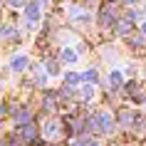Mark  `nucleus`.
I'll return each mask as SVG.
<instances>
[{
  "mask_svg": "<svg viewBox=\"0 0 146 146\" xmlns=\"http://www.w3.org/2000/svg\"><path fill=\"white\" fill-rule=\"evenodd\" d=\"M92 129H99L102 134H111L114 131V116L109 111H99L97 116H92Z\"/></svg>",
  "mask_w": 146,
  "mask_h": 146,
  "instance_id": "nucleus-1",
  "label": "nucleus"
},
{
  "mask_svg": "<svg viewBox=\"0 0 146 146\" xmlns=\"http://www.w3.org/2000/svg\"><path fill=\"white\" fill-rule=\"evenodd\" d=\"M57 134H60V121H54V119L45 121V126H42V136H45V139H54Z\"/></svg>",
  "mask_w": 146,
  "mask_h": 146,
  "instance_id": "nucleus-2",
  "label": "nucleus"
},
{
  "mask_svg": "<svg viewBox=\"0 0 146 146\" xmlns=\"http://www.w3.org/2000/svg\"><path fill=\"white\" fill-rule=\"evenodd\" d=\"M25 17H27V25H35L40 20V5L37 3H30V5L25 8Z\"/></svg>",
  "mask_w": 146,
  "mask_h": 146,
  "instance_id": "nucleus-3",
  "label": "nucleus"
},
{
  "mask_svg": "<svg viewBox=\"0 0 146 146\" xmlns=\"http://www.w3.org/2000/svg\"><path fill=\"white\" fill-rule=\"evenodd\" d=\"M27 57H25V54H17V57H13V60H10V69H13V72H23L25 67H27Z\"/></svg>",
  "mask_w": 146,
  "mask_h": 146,
  "instance_id": "nucleus-4",
  "label": "nucleus"
},
{
  "mask_svg": "<svg viewBox=\"0 0 146 146\" xmlns=\"http://www.w3.org/2000/svg\"><path fill=\"white\" fill-rule=\"evenodd\" d=\"M102 25H104V27H111V25H116V15H114V10H109V8L102 10Z\"/></svg>",
  "mask_w": 146,
  "mask_h": 146,
  "instance_id": "nucleus-5",
  "label": "nucleus"
},
{
  "mask_svg": "<svg viewBox=\"0 0 146 146\" xmlns=\"http://www.w3.org/2000/svg\"><path fill=\"white\" fill-rule=\"evenodd\" d=\"M77 57H79V54L74 52V50H69V47H64V50H62V62H64V64H72V62H77Z\"/></svg>",
  "mask_w": 146,
  "mask_h": 146,
  "instance_id": "nucleus-6",
  "label": "nucleus"
},
{
  "mask_svg": "<svg viewBox=\"0 0 146 146\" xmlns=\"http://www.w3.org/2000/svg\"><path fill=\"white\" fill-rule=\"evenodd\" d=\"M131 121H134V114H131L129 109H121L119 111V124L121 126H131Z\"/></svg>",
  "mask_w": 146,
  "mask_h": 146,
  "instance_id": "nucleus-7",
  "label": "nucleus"
},
{
  "mask_svg": "<svg viewBox=\"0 0 146 146\" xmlns=\"http://www.w3.org/2000/svg\"><path fill=\"white\" fill-rule=\"evenodd\" d=\"M0 35H3V40H15V37H17V32H15V27H13V25H3Z\"/></svg>",
  "mask_w": 146,
  "mask_h": 146,
  "instance_id": "nucleus-8",
  "label": "nucleus"
},
{
  "mask_svg": "<svg viewBox=\"0 0 146 146\" xmlns=\"http://www.w3.org/2000/svg\"><path fill=\"white\" fill-rule=\"evenodd\" d=\"M109 82H111V84H107V87L119 89V87H121V74H119V72H111V74H109Z\"/></svg>",
  "mask_w": 146,
  "mask_h": 146,
  "instance_id": "nucleus-9",
  "label": "nucleus"
},
{
  "mask_svg": "<svg viewBox=\"0 0 146 146\" xmlns=\"http://www.w3.org/2000/svg\"><path fill=\"white\" fill-rule=\"evenodd\" d=\"M79 79H82L79 74H74V72H69L67 77H64V82H67V87H77V84H79Z\"/></svg>",
  "mask_w": 146,
  "mask_h": 146,
  "instance_id": "nucleus-10",
  "label": "nucleus"
},
{
  "mask_svg": "<svg viewBox=\"0 0 146 146\" xmlns=\"http://www.w3.org/2000/svg\"><path fill=\"white\" fill-rule=\"evenodd\" d=\"M23 139H25V141H32V139H35V129H32L30 124H25V126H23Z\"/></svg>",
  "mask_w": 146,
  "mask_h": 146,
  "instance_id": "nucleus-11",
  "label": "nucleus"
},
{
  "mask_svg": "<svg viewBox=\"0 0 146 146\" xmlns=\"http://www.w3.org/2000/svg\"><path fill=\"white\" fill-rule=\"evenodd\" d=\"M45 72L50 74V77H54V74L60 72V67H57V62H45Z\"/></svg>",
  "mask_w": 146,
  "mask_h": 146,
  "instance_id": "nucleus-12",
  "label": "nucleus"
},
{
  "mask_svg": "<svg viewBox=\"0 0 146 146\" xmlns=\"http://www.w3.org/2000/svg\"><path fill=\"white\" fill-rule=\"evenodd\" d=\"M82 79H87L89 84H94V82H97V69H87L84 74H82Z\"/></svg>",
  "mask_w": 146,
  "mask_h": 146,
  "instance_id": "nucleus-13",
  "label": "nucleus"
},
{
  "mask_svg": "<svg viewBox=\"0 0 146 146\" xmlns=\"http://www.w3.org/2000/svg\"><path fill=\"white\" fill-rule=\"evenodd\" d=\"M116 25H119V27H116V30H119V35L131 32V23H126V20H121V23H116Z\"/></svg>",
  "mask_w": 146,
  "mask_h": 146,
  "instance_id": "nucleus-14",
  "label": "nucleus"
},
{
  "mask_svg": "<svg viewBox=\"0 0 146 146\" xmlns=\"http://www.w3.org/2000/svg\"><path fill=\"white\" fill-rule=\"evenodd\" d=\"M82 97H84V99H92V97H94V87H92V84H87L84 89H82Z\"/></svg>",
  "mask_w": 146,
  "mask_h": 146,
  "instance_id": "nucleus-15",
  "label": "nucleus"
},
{
  "mask_svg": "<svg viewBox=\"0 0 146 146\" xmlns=\"http://www.w3.org/2000/svg\"><path fill=\"white\" fill-rule=\"evenodd\" d=\"M10 8H25V0H8Z\"/></svg>",
  "mask_w": 146,
  "mask_h": 146,
  "instance_id": "nucleus-16",
  "label": "nucleus"
},
{
  "mask_svg": "<svg viewBox=\"0 0 146 146\" xmlns=\"http://www.w3.org/2000/svg\"><path fill=\"white\" fill-rule=\"evenodd\" d=\"M131 42H134V47H141V45H144V35H136Z\"/></svg>",
  "mask_w": 146,
  "mask_h": 146,
  "instance_id": "nucleus-17",
  "label": "nucleus"
},
{
  "mask_svg": "<svg viewBox=\"0 0 146 146\" xmlns=\"http://www.w3.org/2000/svg\"><path fill=\"white\" fill-rule=\"evenodd\" d=\"M69 146H89V141H72Z\"/></svg>",
  "mask_w": 146,
  "mask_h": 146,
  "instance_id": "nucleus-18",
  "label": "nucleus"
},
{
  "mask_svg": "<svg viewBox=\"0 0 146 146\" xmlns=\"http://www.w3.org/2000/svg\"><path fill=\"white\" fill-rule=\"evenodd\" d=\"M141 35H144V37H146V23L141 25Z\"/></svg>",
  "mask_w": 146,
  "mask_h": 146,
  "instance_id": "nucleus-19",
  "label": "nucleus"
},
{
  "mask_svg": "<svg viewBox=\"0 0 146 146\" xmlns=\"http://www.w3.org/2000/svg\"><path fill=\"white\" fill-rule=\"evenodd\" d=\"M3 111H5V107H0V114H3Z\"/></svg>",
  "mask_w": 146,
  "mask_h": 146,
  "instance_id": "nucleus-20",
  "label": "nucleus"
},
{
  "mask_svg": "<svg viewBox=\"0 0 146 146\" xmlns=\"http://www.w3.org/2000/svg\"><path fill=\"white\" fill-rule=\"evenodd\" d=\"M0 146H5V144H3V141H0Z\"/></svg>",
  "mask_w": 146,
  "mask_h": 146,
  "instance_id": "nucleus-21",
  "label": "nucleus"
}]
</instances>
